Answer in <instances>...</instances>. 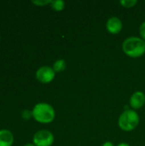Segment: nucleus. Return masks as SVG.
Masks as SVG:
<instances>
[{"label":"nucleus","mask_w":145,"mask_h":146,"mask_svg":"<svg viewBox=\"0 0 145 146\" xmlns=\"http://www.w3.org/2000/svg\"><path fill=\"white\" fill-rule=\"evenodd\" d=\"M103 146H114V144L110 141H107L103 145Z\"/></svg>","instance_id":"nucleus-15"},{"label":"nucleus","mask_w":145,"mask_h":146,"mask_svg":"<svg viewBox=\"0 0 145 146\" xmlns=\"http://www.w3.org/2000/svg\"><path fill=\"white\" fill-rule=\"evenodd\" d=\"M139 123L138 114L132 110H125L119 117L118 124L121 129L125 132H130L134 130Z\"/></svg>","instance_id":"nucleus-3"},{"label":"nucleus","mask_w":145,"mask_h":146,"mask_svg":"<svg viewBox=\"0 0 145 146\" xmlns=\"http://www.w3.org/2000/svg\"><path fill=\"white\" fill-rule=\"evenodd\" d=\"M122 27H123V24H122L121 20L115 16L110 17L107 21V23H106V28L108 32L110 33L111 34L119 33L121 31Z\"/></svg>","instance_id":"nucleus-6"},{"label":"nucleus","mask_w":145,"mask_h":146,"mask_svg":"<svg viewBox=\"0 0 145 146\" xmlns=\"http://www.w3.org/2000/svg\"><path fill=\"white\" fill-rule=\"evenodd\" d=\"M32 3L34 4H37V5H40V6H43V5H46L48 3H51V0H38V1H32Z\"/></svg>","instance_id":"nucleus-13"},{"label":"nucleus","mask_w":145,"mask_h":146,"mask_svg":"<svg viewBox=\"0 0 145 146\" xmlns=\"http://www.w3.org/2000/svg\"><path fill=\"white\" fill-rule=\"evenodd\" d=\"M32 117L40 123H50L56 116L53 107L46 103H38L32 109Z\"/></svg>","instance_id":"nucleus-2"},{"label":"nucleus","mask_w":145,"mask_h":146,"mask_svg":"<svg viewBox=\"0 0 145 146\" xmlns=\"http://www.w3.org/2000/svg\"><path fill=\"white\" fill-rule=\"evenodd\" d=\"M117 146H130L127 143H120Z\"/></svg>","instance_id":"nucleus-16"},{"label":"nucleus","mask_w":145,"mask_h":146,"mask_svg":"<svg viewBox=\"0 0 145 146\" xmlns=\"http://www.w3.org/2000/svg\"><path fill=\"white\" fill-rule=\"evenodd\" d=\"M56 76V72L53 68L49 66H43L39 68L36 72V78L41 83H50L51 82Z\"/></svg>","instance_id":"nucleus-5"},{"label":"nucleus","mask_w":145,"mask_h":146,"mask_svg":"<svg viewBox=\"0 0 145 146\" xmlns=\"http://www.w3.org/2000/svg\"><path fill=\"white\" fill-rule=\"evenodd\" d=\"M67 67V63L65 62V60L63 59H59L57 61H56L53 64V69L55 72H62L64 71L65 68Z\"/></svg>","instance_id":"nucleus-9"},{"label":"nucleus","mask_w":145,"mask_h":146,"mask_svg":"<svg viewBox=\"0 0 145 146\" xmlns=\"http://www.w3.org/2000/svg\"><path fill=\"white\" fill-rule=\"evenodd\" d=\"M121 4L125 8H132L135 4H137V0H121Z\"/></svg>","instance_id":"nucleus-11"},{"label":"nucleus","mask_w":145,"mask_h":146,"mask_svg":"<svg viewBox=\"0 0 145 146\" xmlns=\"http://www.w3.org/2000/svg\"><path fill=\"white\" fill-rule=\"evenodd\" d=\"M22 115H23V117H24L25 119H29V118L32 115V112H30V111H28V110H25V111H23Z\"/></svg>","instance_id":"nucleus-14"},{"label":"nucleus","mask_w":145,"mask_h":146,"mask_svg":"<svg viewBox=\"0 0 145 146\" xmlns=\"http://www.w3.org/2000/svg\"><path fill=\"white\" fill-rule=\"evenodd\" d=\"M145 104V94L143 92H134L130 98V105L134 110L142 108Z\"/></svg>","instance_id":"nucleus-7"},{"label":"nucleus","mask_w":145,"mask_h":146,"mask_svg":"<svg viewBox=\"0 0 145 146\" xmlns=\"http://www.w3.org/2000/svg\"><path fill=\"white\" fill-rule=\"evenodd\" d=\"M139 33H140L141 38L145 41V21L144 22H143V23L140 25V27H139Z\"/></svg>","instance_id":"nucleus-12"},{"label":"nucleus","mask_w":145,"mask_h":146,"mask_svg":"<svg viewBox=\"0 0 145 146\" xmlns=\"http://www.w3.org/2000/svg\"><path fill=\"white\" fill-rule=\"evenodd\" d=\"M24 146H35L33 144H30V143H28V144H26V145H25Z\"/></svg>","instance_id":"nucleus-17"},{"label":"nucleus","mask_w":145,"mask_h":146,"mask_svg":"<svg viewBox=\"0 0 145 146\" xmlns=\"http://www.w3.org/2000/svg\"><path fill=\"white\" fill-rule=\"evenodd\" d=\"M50 4H51L52 9L54 10H56V11H61L65 7V2L62 1V0H54V1H51Z\"/></svg>","instance_id":"nucleus-10"},{"label":"nucleus","mask_w":145,"mask_h":146,"mask_svg":"<svg viewBox=\"0 0 145 146\" xmlns=\"http://www.w3.org/2000/svg\"><path fill=\"white\" fill-rule=\"evenodd\" d=\"M124 53L130 57H139L145 53V41L138 37H129L122 43Z\"/></svg>","instance_id":"nucleus-1"},{"label":"nucleus","mask_w":145,"mask_h":146,"mask_svg":"<svg viewBox=\"0 0 145 146\" xmlns=\"http://www.w3.org/2000/svg\"><path fill=\"white\" fill-rule=\"evenodd\" d=\"M32 140L35 146H51L54 142V136L48 130H40L34 134Z\"/></svg>","instance_id":"nucleus-4"},{"label":"nucleus","mask_w":145,"mask_h":146,"mask_svg":"<svg viewBox=\"0 0 145 146\" xmlns=\"http://www.w3.org/2000/svg\"><path fill=\"white\" fill-rule=\"evenodd\" d=\"M13 141L14 137L11 132L6 129L0 130V146H11Z\"/></svg>","instance_id":"nucleus-8"}]
</instances>
